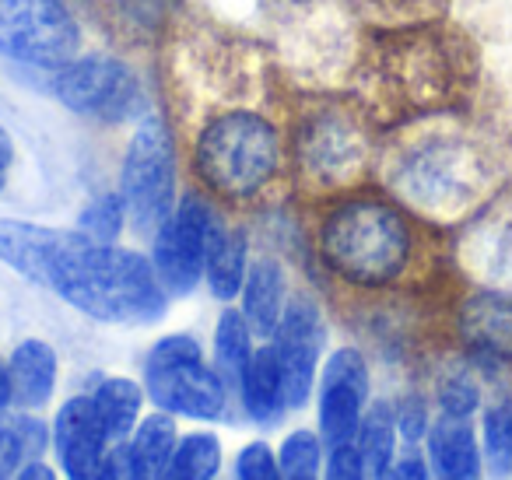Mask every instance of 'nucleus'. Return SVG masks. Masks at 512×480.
Returning a JSON list of instances; mask_svg holds the SVG:
<instances>
[{"label": "nucleus", "mask_w": 512, "mask_h": 480, "mask_svg": "<svg viewBox=\"0 0 512 480\" xmlns=\"http://www.w3.org/2000/svg\"><path fill=\"white\" fill-rule=\"evenodd\" d=\"M397 442H400V431H397V414H393V403L390 400H376L365 407V417L358 424V435L355 445L362 452L365 466H369L372 480L383 466L393 463L397 456Z\"/></svg>", "instance_id": "bb28decb"}, {"label": "nucleus", "mask_w": 512, "mask_h": 480, "mask_svg": "<svg viewBox=\"0 0 512 480\" xmlns=\"http://www.w3.org/2000/svg\"><path fill=\"white\" fill-rule=\"evenodd\" d=\"M11 165H15V141L4 127H0V190L8 186V176H11Z\"/></svg>", "instance_id": "a19ab883"}, {"label": "nucleus", "mask_w": 512, "mask_h": 480, "mask_svg": "<svg viewBox=\"0 0 512 480\" xmlns=\"http://www.w3.org/2000/svg\"><path fill=\"white\" fill-rule=\"evenodd\" d=\"M435 403H439V414L474 417L481 407V382L467 368H453L435 382Z\"/></svg>", "instance_id": "2f4dec72"}, {"label": "nucleus", "mask_w": 512, "mask_h": 480, "mask_svg": "<svg viewBox=\"0 0 512 480\" xmlns=\"http://www.w3.org/2000/svg\"><path fill=\"white\" fill-rule=\"evenodd\" d=\"M278 463L288 480L299 477H323V463H327V445H323L320 431L295 428L278 445Z\"/></svg>", "instance_id": "c85d7f7f"}, {"label": "nucleus", "mask_w": 512, "mask_h": 480, "mask_svg": "<svg viewBox=\"0 0 512 480\" xmlns=\"http://www.w3.org/2000/svg\"><path fill=\"white\" fill-rule=\"evenodd\" d=\"M313 260L351 298L425 295L453 263L439 228L407 211L379 183L313 204Z\"/></svg>", "instance_id": "f257e3e1"}, {"label": "nucleus", "mask_w": 512, "mask_h": 480, "mask_svg": "<svg viewBox=\"0 0 512 480\" xmlns=\"http://www.w3.org/2000/svg\"><path fill=\"white\" fill-rule=\"evenodd\" d=\"M11 407H15V382H11L8 361L0 358V414H8Z\"/></svg>", "instance_id": "79ce46f5"}, {"label": "nucleus", "mask_w": 512, "mask_h": 480, "mask_svg": "<svg viewBox=\"0 0 512 480\" xmlns=\"http://www.w3.org/2000/svg\"><path fill=\"white\" fill-rule=\"evenodd\" d=\"M11 431H15L18 445H22V459H43L46 449L53 445V428L36 414V410H22V414L11 417Z\"/></svg>", "instance_id": "c9c22d12"}, {"label": "nucleus", "mask_w": 512, "mask_h": 480, "mask_svg": "<svg viewBox=\"0 0 512 480\" xmlns=\"http://www.w3.org/2000/svg\"><path fill=\"white\" fill-rule=\"evenodd\" d=\"M358 18L344 15L327 0H295L285 4L278 36V64L309 92H334L337 85L348 88L355 71L362 32L355 29Z\"/></svg>", "instance_id": "0eeeda50"}, {"label": "nucleus", "mask_w": 512, "mask_h": 480, "mask_svg": "<svg viewBox=\"0 0 512 480\" xmlns=\"http://www.w3.org/2000/svg\"><path fill=\"white\" fill-rule=\"evenodd\" d=\"M281 4H295V0H281Z\"/></svg>", "instance_id": "c03bdc74"}, {"label": "nucleus", "mask_w": 512, "mask_h": 480, "mask_svg": "<svg viewBox=\"0 0 512 480\" xmlns=\"http://www.w3.org/2000/svg\"><path fill=\"white\" fill-rule=\"evenodd\" d=\"M81 29L64 0H0V57L57 71L78 57Z\"/></svg>", "instance_id": "f8f14e48"}, {"label": "nucleus", "mask_w": 512, "mask_h": 480, "mask_svg": "<svg viewBox=\"0 0 512 480\" xmlns=\"http://www.w3.org/2000/svg\"><path fill=\"white\" fill-rule=\"evenodd\" d=\"M60 477H64V473L53 463H46V459H29V463L18 466V473L11 480H60Z\"/></svg>", "instance_id": "ea45409f"}, {"label": "nucleus", "mask_w": 512, "mask_h": 480, "mask_svg": "<svg viewBox=\"0 0 512 480\" xmlns=\"http://www.w3.org/2000/svg\"><path fill=\"white\" fill-rule=\"evenodd\" d=\"M484 463L495 477L512 473V400H498L484 410Z\"/></svg>", "instance_id": "7c9ffc66"}, {"label": "nucleus", "mask_w": 512, "mask_h": 480, "mask_svg": "<svg viewBox=\"0 0 512 480\" xmlns=\"http://www.w3.org/2000/svg\"><path fill=\"white\" fill-rule=\"evenodd\" d=\"M344 8L358 18L362 29H393L446 18L449 0H344Z\"/></svg>", "instance_id": "a878e982"}, {"label": "nucleus", "mask_w": 512, "mask_h": 480, "mask_svg": "<svg viewBox=\"0 0 512 480\" xmlns=\"http://www.w3.org/2000/svg\"><path fill=\"white\" fill-rule=\"evenodd\" d=\"M130 225L127 204H123L120 190H109L92 197L78 214V232H85L95 242H120L123 228Z\"/></svg>", "instance_id": "c756f323"}, {"label": "nucleus", "mask_w": 512, "mask_h": 480, "mask_svg": "<svg viewBox=\"0 0 512 480\" xmlns=\"http://www.w3.org/2000/svg\"><path fill=\"white\" fill-rule=\"evenodd\" d=\"M235 400H239L246 421L260 424V428H274V424L285 421L288 414L285 372H281V358L271 340H264V344L256 347L249 365L242 368L239 382H235Z\"/></svg>", "instance_id": "a211bd4d"}, {"label": "nucleus", "mask_w": 512, "mask_h": 480, "mask_svg": "<svg viewBox=\"0 0 512 480\" xmlns=\"http://www.w3.org/2000/svg\"><path fill=\"white\" fill-rule=\"evenodd\" d=\"M379 134L348 92H309L288 116L292 186L313 204L365 186L376 176Z\"/></svg>", "instance_id": "423d86ee"}, {"label": "nucleus", "mask_w": 512, "mask_h": 480, "mask_svg": "<svg viewBox=\"0 0 512 480\" xmlns=\"http://www.w3.org/2000/svg\"><path fill=\"white\" fill-rule=\"evenodd\" d=\"M50 92L71 113L99 123H123L141 106V81L113 53H81L50 71Z\"/></svg>", "instance_id": "9d476101"}, {"label": "nucleus", "mask_w": 512, "mask_h": 480, "mask_svg": "<svg viewBox=\"0 0 512 480\" xmlns=\"http://www.w3.org/2000/svg\"><path fill=\"white\" fill-rule=\"evenodd\" d=\"M435 480H442V477H435Z\"/></svg>", "instance_id": "a18cd8bd"}, {"label": "nucleus", "mask_w": 512, "mask_h": 480, "mask_svg": "<svg viewBox=\"0 0 512 480\" xmlns=\"http://www.w3.org/2000/svg\"><path fill=\"white\" fill-rule=\"evenodd\" d=\"M11 382H15V407L18 410H43L50 407L60 379V358L53 344L39 337H25L8 358Z\"/></svg>", "instance_id": "412c9836"}, {"label": "nucleus", "mask_w": 512, "mask_h": 480, "mask_svg": "<svg viewBox=\"0 0 512 480\" xmlns=\"http://www.w3.org/2000/svg\"><path fill=\"white\" fill-rule=\"evenodd\" d=\"M218 218V204L200 190H193L179 197L176 211L151 235V263H155V274L162 288L169 291V298L193 295L197 284L204 281L207 246H211Z\"/></svg>", "instance_id": "9b49d317"}, {"label": "nucleus", "mask_w": 512, "mask_h": 480, "mask_svg": "<svg viewBox=\"0 0 512 480\" xmlns=\"http://www.w3.org/2000/svg\"><path fill=\"white\" fill-rule=\"evenodd\" d=\"M144 393L158 410L190 421H221L232 407V386L190 333H169L144 358Z\"/></svg>", "instance_id": "6e6552de"}, {"label": "nucleus", "mask_w": 512, "mask_h": 480, "mask_svg": "<svg viewBox=\"0 0 512 480\" xmlns=\"http://www.w3.org/2000/svg\"><path fill=\"white\" fill-rule=\"evenodd\" d=\"M376 179L428 225H463L505 186L509 148L474 109L432 116L383 134Z\"/></svg>", "instance_id": "20e7f679"}, {"label": "nucleus", "mask_w": 512, "mask_h": 480, "mask_svg": "<svg viewBox=\"0 0 512 480\" xmlns=\"http://www.w3.org/2000/svg\"><path fill=\"white\" fill-rule=\"evenodd\" d=\"M0 263L106 326H155L169 312L151 256L78 228L0 218Z\"/></svg>", "instance_id": "7ed1b4c3"}, {"label": "nucleus", "mask_w": 512, "mask_h": 480, "mask_svg": "<svg viewBox=\"0 0 512 480\" xmlns=\"http://www.w3.org/2000/svg\"><path fill=\"white\" fill-rule=\"evenodd\" d=\"M179 424H176V414H165V410H155V414H144L141 424L134 428V435L127 438L130 449L144 459L151 473H162L169 466L172 452H176V442H179Z\"/></svg>", "instance_id": "cd10ccee"}, {"label": "nucleus", "mask_w": 512, "mask_h": 480, "mask_svg": "<svg viewBox=\"0 0 512 480\" xmlns=\"http://www.w3.org/2000/svg\"><path fill=\"white\" fill-rule=\"evenodd\" d=\"M253 351H256V333L249 326V319L242 316V309H221L218 323H214V368L232 386V393L242 368L253 358Z\"/></svg>", "instance_id": "393cba45"}, {"label": "nucleus", "mask_w": 512, "mask_h": 480, "mask_svg": "<svg viewBox=\"0 0 512 480\" xmlns=\"http://www.w3.org/2000/svg\"><path fill=\"white\" fill-rule=\"evenodd\" d=\"M453 267L477 288L512 291V186L505 183L474 218L460 225Z\"/></svg>", "instance_id": "ddd939ff"}, {"label": "nucleus", "mask_w": 512, "mask_h": 480, "mask_svg": "<svg viewBox=\"0 0 512 480\" xmlns=\"http://www.w3.org/2000/svg\"><path fill=\"white\" fill-rule=\"evenodd\" d=\"M316 389H320V396H316V431H320L323 445L337 449V445L355 442L358 424H362L365 407H369V358L358 347L330 351L323 358Z\"/></svg>", "instance_id": "4468645a"}, {"label": "nucleus", "mask_w": 512, "mask_h": 480, "mask_svg": "<svg viewBox=\"0 0 512 480\" xmlns=\"http://www.w3.org/2000/svg\"><path fill=\"white\" fill-rule=\"evenodd\" d=\"M453 337L481 368H512V291L474 288L453 305Z\"/></svg>", "instance_id": "dca6fc26"}, {"label": "nucleus", "mask_w": 512, "mask_h": 480, "mask_svg": "<svg viewBox=\"0 0 512 480\" xmlns=\"http://www.w3.org/2000/svg\"><path fill=\"white\" fill-rule=\"evenodd\" d=\"M428 442V466L442 480H481L484 456L477 435L470 428V417L439 414L425 435Z\"/></svg>", "instance_id": "aec40b11"}, {"label": "nucleus", "mask_w": 512, "mask_h": 480, "mask_svg": "<svg viewBox=\"0 0 512 480\" xmlns=\"http://www.w3.org/2000/svg\"><path fill=\"white\" fill-rule=\"evenodd\" d=\"M120 197L127 204L130 228L137 235H155L179 204L176 183V141L162 116H144L123 151Z\"/></svg>", "instance_id": "1a4fd4ad"}, {"label": "nucleus", "mask_w": 512, "mask_h": 480, "mask_svg": "<svg viewBox=\"0 0 512 480\" xmlns=\"http://www.w3.org/2000/svg\"><path fill=\"white\" fill-rule=\"evenodd\" d=\"M274 351L285 372L288 410H306L316 393L323 368V347H327V319L313 295H292L271 337Z\"/></svg>", "instance_id": "2eb2a0df"}, {"label": "nucleus", "mask_w": 512, "mask_h": 480, "mask_svg": "<svg viewBox=\"0 0 512 480\" xmlns=\"http://www.w3.org/2000/svg\"><path fill=\"white\" fill-rule=\"evenodd\" d=\"M323 480H372L369 466H365L362 452L355 442L327 449V463H323Z\"/></svg>", "instance_id": "e433bc0d"}, {"label": "nucleus", "mask_w": 512, "mask_h": 480, "mask_svg": "<svg viewBox=\"0 0 512 480\" xmlns=\"http://www.w3.org/2000/svg\"><path fill=\"white\" fill-rule=\"evenodd\" d=\"M288 298H292V288H288L285 263L278 256H256V260H249L246 284L239 291V309L260 340L274 337V330H278L281 316L288 309Z\"/></svg>", "instance_id": "6ab92c4d"}, {"label": "nucleus", "mask_w": 512, "mask_h": 480, "mask_svg": "<svg viewBox=\"0 0 512 480\" xmlns=\"http://www.w3.org/2000/svg\"><path fill=\"white\" fill-rule=\"evenodd\" d=\"M109 435L92 403V393L71 396L53 414V452L67 480H95L109 456Z\"/></svg>", "instance_id": "f3484780"}, {"label": "nucleus", "mask_w": 512, "mask_h": 480, "mask_svg": "<svg viewBox=\"0 0 512 480\" xmlns=\"http://www.w3.org/2000/svg\"><path fill=\"white\" fill-rule=\"evenodd\" d=\"M22 445H18L15 431H11V424L4 421L0 424V480H11L18 473V466H22Z\"/></svg>", "instance_id": "58836bf2"}, {"label": "nucleus", "mask_w": 512, "mask_h": 480, "mask_svg": "<svg viewBox=\"0 0 512 480\" xmlns=\"http://www.w3.org/2000/svg\"><path fill=\"white\" fill-rule=\"evenodd\" d=\"M249 270V235L242 225L228 221L225 214L218 218L207 246V263H204V284L211 291V298L218 302H235L246 284Z\"/></svg>", "instance_id": "4be33fe9"}, {"label": "nucleus", "mask_w": 512, "mask_h": 480, "mask_svg": "<svg viewBox=\"0 0 512 480\" xmlns=\"http://www.w3.org/2000/svg\"><path fill=\"white\" fill-rule=\"evenodd\" d=\"M190 172L197 190L228 211H260L292 186L288 123L271 99L232 102L200 116L190 130Z\"/></svg>", "instance_id": "39448f33"}, {"label": "nucleus", "mask_w": 512, "mask_h": 480, "mask_svg": "<svg viewBox=\"0 0 512 480\" xmlns=\"http://www.w3.org/2000/svg\"><path fill=\"white\" fill-rule=\"evenodd\" d=\"M376 480H432V466H428V456L414 452V445H407V452L393 456L390 466L376 473Z\"/></svg>", "instance_id": "4c0bfd02"}, {"label": "nucleus", "mask_w": 512, "mask_h": 480, "mask_svg": "<svg viewBox=\"0 0 512 480\" xmlns=\"http://www.w3.org/2000/svg\"><path fill=\"white\" fill-rule=\"evenodd\" d=\"M109 4H113L120 25H127L137 36L162 32L172 15V0H109Z\"/></svg>", "instance_id": "473e14b6"}, {"label": "nucleus", "mask_w": 512, "mask_h": 480, "mask_svg": "<svg viewBox=\"0 0 512 480\" xmlns=\"http://www.w3.org/2000/svg\"><path fill=\"white\" fill-rule=\"evenodd\" d=\"M221 459H225V449L214 431H190V435H179L169 466L155 480H218Z\"/></svg>", "instance_id": "b1692460"}, {"label": "nucleus", "mask_w": 512, "mask_h": 480, "mask_svg": "<svg viewBox=\"0 0 512 480\" xmlns=\"http://www.w3.org/2000/svg\"><path fill=\"white\" fill-rule=\"evenodd\" d=\"M299 480H323V477H299Z\"/></svg>", "instance_id": "37998d69"}, {"label": "nucleus", "mask_w": 512, "mask_h": 480, "mask_svg": "<svg viewBox=\"0 0 512 480\" xmlns=\"http://www.w3.org/2000/svg\"><path fill=\"white\" fill-rule=\"evenodd\" d=\"M393 414H397V431H400V438H404V445H418L421 438L428 435V428H432L428 400L418 393V389L400 396V400L393 403Z\"/></svg>", "instance_id": "f704fd0d"}, {"label": "nucleus", "mask_w": 512, "mask_h": 480, "mask_svg": "<svg viewBox=\"0 0 512 480\" xmlns=\"http://www.w3.org/2000/svg\"><path fill=\"white\" fill-rule=\"evenodd\" d=\"M235 480H288V477L281 470L278 452L271 449V442L253 438L235 456Z\"/></svg>", "instance_id": "72a5a7b5"}, {"label": "nucleus", "mask_w": 512, "mask_h": 480, "mask_svg": "<svg viewBox=\"0 0 512 480\" xmlns=\"http://www.w3.org/2000/svg\"><path fill=\"white\" fill-rule=\"evenodd\" d=\"M481 46L449 18L365 29L348 95L379 134L432 116L470 113L481 102Z\"/></svg>", "instance_id": "f03ea898"}, {"label": "nucleus", "mask_w": 512, "mask_h": 480, "mask_svg": "<svg viewBox=\"0 0 512 480\" xmlns=\"http://www.w3.org/2000/svg\"><path fill=\"white\" fill-rule=\"evenodd\" d=\"M144 382H134L127 375H102L92 389V403L102 417V428H106L109 442H127L134 435V428L144 417Z\"/></svg>", "instance_id": "5701e85b"}]
</instances>
